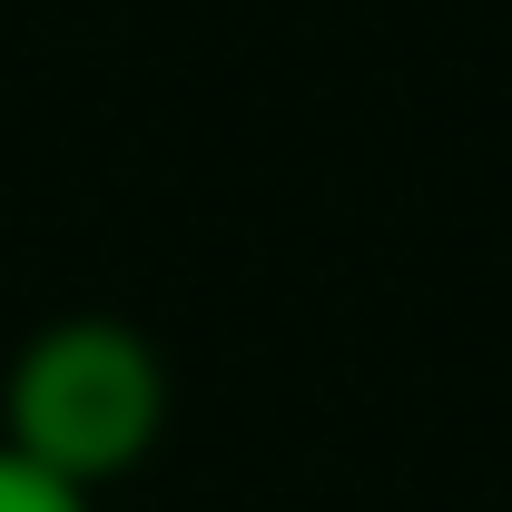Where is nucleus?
I'll return each instance as SVG.
<instances>
[{
	"instance_id": "nucleus-1",
	"label": "nucleus",
	"mask_w": 512,
	"mask_h": 512,
	"mask_svg": "<svg viewBox=\"0 0 512 512\" xmlns=\"http://www.w3.org/2000/svg\"><path fill=\"white\" fill-rule=\"evenodd\" d=\"M168 414H178L168 355L128 316H50L0 365V444L89 503L158 453Z\"/></svg>"
},
{
	"instance_id": "nucleus-2",
	"label": "nucleus",
	"mask_w": 512,
	"mask_h": 512,
	"mask_svg": "<svg viewBox=\"0 0 512 512\" xmlns=\"http://www.w3.org/2000/svg\"><path fill=\"white\" fill-rule=\"evenodd\" d=\"M0 512H99V503L69 493V483H50L40 463H20V453L0 444Z\"/></svg>"
}]
</instances>
